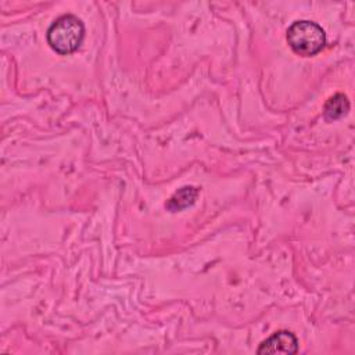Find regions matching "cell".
I'll use <instances>...</instances> for the list:
<instances>
[{"label": "cell", "mask_w": 355, "mask_h": 355, "mask_svg": "<svg viewBox=\"0 0 355 355\" xmlns=\"http://www.w3.org/2000/svg\"><path fill=\"white\" fill-rule=\"evenodd\" d=\"M47 43L58 54L76 51L85 39V25L73 14H64L53 21L47 29Z\"/></svg>", "instance_id": "cell-1"}, {"label": "cell", "mask_w": 355, "mask_h": 355, "mask_svg": "<svg viewBox=\"0 0 355 355\" xmlns=\"http://www.w3.org/2000/svg\"><path fill=\"white\" fill-rule=\"evenodd\" d=\"M286 37L291 50L302 57L318 54L326 44V33L323 28L308 19L293 22L287 29Z\"/></svg>", "instance_id": "cell-2"}, {"label": "cell", "mask_w": 355, "mask_h": 355, "mask_svg": "<svg viewBox=\"0 0 355 355\" xmlns=\"http://www.w3.org/2000/svg\"><path fill=\"white\" fill-rule=\"evenodd\" d=\"M298 351V340L288 330H279L263 340L257 349L259 355L265 354H295Z\"/></svg>", "instance_id": "cell-3"}, {"label": "cell", "mask_w": 355, "mask_h": 355, "mask_svg": "<svg viewBox=\"0 0 355 355\" xmlns=\"http://www.w3.org/2000/svg\"><path fill=\"white\" fill-rule=\"evenodd\" d=\"M198 193L200 190L196 186H183L178 191H175L173 196L166 201L165 208L171 212L183 211L196 202Z\"/></svg>", "instance_id": "cell-4"}, {"label": "cell", "mask_w": 355, "mask_h": 355, "mask_svg": "<svg viewBox=\"0 0 355 355\" xmlns=\"http://www.w3.org/2000/svg\"><path fill=\"white\" fill-rule=\"evenodd\" d=\"M349 111V101L345 94L337 93L331 96L324 104V118L326 121H336L344 116Z\"/></svg>", "instance_id": "cell-5"}]
</instances>
